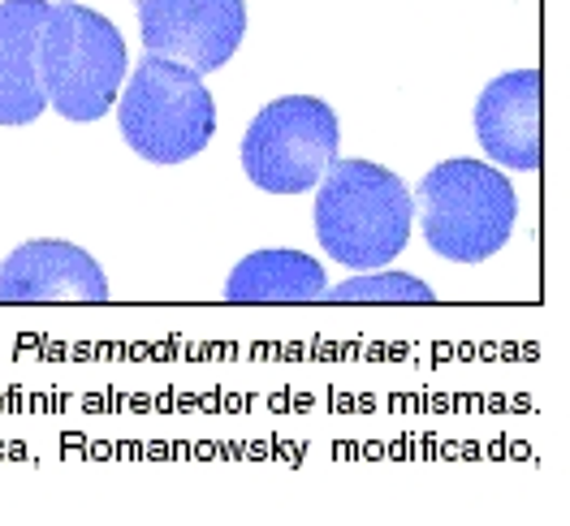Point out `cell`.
Returning <instances> with one entry per match:
<instances>
[{"instance_id": "obj_10", "label": "cell", "mask_w": 570, "mask_h": 526, "mask_svg": "<svg viewBox=\"0 0 570 526\" xmlns=\"http://www.w3.org/2000/svg\"><path fill=\"white\" fill-rule=\"evenodd\" d=\"M328 281L324 268L303 250H255L247 255L229 281V302H321Z\"/></svg>"}, {"instance_id": "obj_4", "label": "cell", "mask_w": 570, "mask_h": 526, "mask_svg": "<svg viewBox=\"0 0 570 526\" xmlns=\"http://www.w3.org/2000/svg\"><path fill=\"white\" fill-rule=\"evenodd\" d=\"M420 220L428 246L454 264H484L510 242L519 199L484 160H445L420 181Z\"/></svg>"}, {"instance_id": "obj_2", "label": "cell", "mask_w": 570, "mask_h": 526, "mask_svg": "<svg viewBox=\"0 0 570 526\" xmlns=\"http://www.w3.org/2000/svg\"><path fill=\"white\" fill-rule=\"evenodd\" d=\"M39 73L48 105L66 121H96L117 105L126 82V43L105 13L57 0L43 22Z\"/></svg>"}, {"instance_id": "obj_1", "label": "cell", "mask_w": 570, "mask_h": 526, "mask_svg": "<svg viewBox=\"0 0 570 526\" xmlns=\"http://www.w3.org/2000/svg\"><path fill=\"white\" fill-rule=\"evenodd\" d=\"M415 199L406 181L372 160H333L316 195V238L328 259L376 272L406 250Z\"/></svg>"}, {"instance_id": "obj_7", "label": "cell", "mask_w": 570, "mask_h": 526, "mask_svg": "<svg viewBox=\"0 0 570 526\" xmlns=\"http://www.w3.org/2000/svg\"><path fill=\"white\" fill-rule=\"evenodd\" d=\"M0 302H108V281L82 246L39 238L0 264Z\"/></svg>"}, {"instance_id": "obj_3", "label": "cell", "mask_w": 570, "mask_h": 526, "mask_svg": "<svg viewBox=\"0 0 570 526\" xmlns=\"http://www.w3.org/2000/svg\"><path fill=\"white\" fill-rule=\"evenodd\" d=\"M121 139L151 165H181L199 156L216 135V100L204 73L181 61L147 57L117 96Z\"/></svg>"}, {"instance_id": "obj_6", "label": "cell", "mask_w": 570, "mask_h": 526, "mask_svg": "<svg viewBox=\"0 0 570 526\" xmlns=\"http://www.w3.org/2000/svg\"><path fill=\"white\" fill-rule=\"evenodd\" d=\"M142 43L151 57L181 61L195 73L220 70L247 36L243 0H139Z\"/></svg>"}, {"instance_id": "obj_8", "label": "cell", "mask_w": 570, "mask_h": 526, "mask_svg": "<svg viewBox=\"0 0 570 526\" xmlns=\"http://www.w3.org/2000/svg\"><path fill=\"white\" fill-rule=\"evenodd\" d=\"M540 70H514L493 78L475 100V139L484 156L505 169H540Z\"/></svg>"}, {"instance_id": "obj_9", "label": "cell", "mask_w": 570, "mask_h": 526, "mask_svg": "<svg viewBox=\"0 0 570 526\" xmlns=\"http://www.w3.org/2000/svg\"><path fill=\"white\" fill-rule=\"evenodd\" d=\"M48 0H4L0 4V126H31L48 108L39 43L48 22Z\"/></svg>"}, {"instance_id": "obj_11", "label": "cell", "mask_w": 570, "mask_h": 526, "mask_svg": "<svg viewBox=\"0 0 570 526\" xmlns=\"http://www.w3.org/2000/svg\"><path fill=\"white\" fill-rule=\"evenodd\" d=\"M328 302H432V289L420 277L406 272H363L355 281H342L324 289Z\"/></svg>"}, {"instance_id": "obj_5", "label": "cell", "mask_w": 570, "mask_h": 526, "mask_svg": "<svg viewBox=\"0 0 570 526\" xmlns=\"http://www.w3.org/2000/svg\"><path fill=\"white\" fill-rule=\"evenodd\" d=\"M337 112L316 96H282L243 135V169L268 195H307L337 160Z\"/></svg>"}]
</instances>
